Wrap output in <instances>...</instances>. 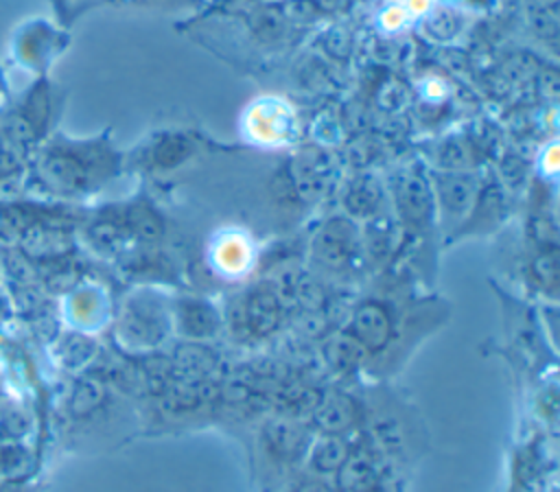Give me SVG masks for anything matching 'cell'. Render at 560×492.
Segmentation results:
<instances>
[{
  "label": "cell",
  "mask_w": 560,
  "mask_h": 492,
  "mask_svg": "<svg viewBox=\"0 0 560 492\" xmlns=\"http://www.w3.org/2000/svg\"><path fill=\"white\" fill-rule=\"evenodd\" d=\"M282 319V300L273 286H254L247 291L230 313L234 332L252 339L273 335Z\"/></svg>",
  "instance_id": "1"
},
{
  "label": "cell",
  "mask_w": 560,
  "mask_h": 492,
  "mask_svg": "<svg viewBox=\"0 0 560 492\" xmlns=\"http://www.w3.org/2000/svg\"><path fill=\"white\" fill-rule=\"evenodd\" d=\"M368 356L383 352L396 332V317L387 302L370 297L354 306L346 330Z\"/></svg>",
  "instance_id": "2"
},
{
  "label": "cell",
  "mask_w": 560,
  "mask_h": 492,
  "mask_svg": "<svg viewBox=\"0 0 560 492\" xmlns=\"http://www.w3.org/2000/svg\"><path fill=\"white\" fill-rule=\"evenodd\" d=\"M361 241L359 234L348 219H330L326 221L313 238V256L326 271H348L359 258Z\"/></svg>",
  "instance_id": "3"
},
{
  "label": "cell",
  "mask_w": 560,
  "mask_h": 492,
  "mask_svg": "<svg viewBox=\"0 0 560 492\" xmlns=\"http://www.w3.org/2000/svg\"><path fill=\"white\" fill-rule=\"evenodd\" d=\"M435 221L440 219L446 232H453L462 221L468 219L477 199V179L466 173H442L433 181Z\"/></svg>",
  "instance_id": "4"
},
{
  "label": "cell",
  "mask_w": 560,
  "mask_h": 492,
  "mask_svg": "<svg viewBox=\"0 0 560 492\" xmlns=\"http://www.w3.org/2000/svg\"><path fill=\"white\" fill-rule=\"evenodd\" d=\"M394 201L400 221L413 230H427L435 221V201L431 184L416 171H405L394 181Z\"/></svg>",
  "instance_id": "5"
},
{
  "label": "cell",
  "mask_w": 560,
  "mask_h": 492,
  "mask_svg": "<svg viewBox=\"0 0 560 492\" xmlns=\"http://www.w3.org/2000/svg\"><path fill=\"white\" fill-rule=\"evenodd\" d=\"M335 492H370L383 488V461L370 448H350L332 475Z\"/></svg>",
  "instance_id": "6"
},
{
  "label": "cell",
  "mask_w": 560,
  "mask_h": 492,
  "mask_svg": "<svg viewBox=\"0 0 560 492\" xmlns=\"http://www.w3.org/2000/svg\"><path fill=\"white\" fill-rule=\"evenodd\" d=\"M308 431L293 418H276L262 429V446L271 461L289 466L298 459H304L308 448Z\"/></svg>",
  "instance_id": "7"
},
{
  "label": "cell",
  "mask_w": 560,
  "mask_h": 492,
  "mask_svg": "<svg viewBox=\"0 0 560 492\" xmlns=\"http://www.w3.org/2000/svg\"><path fill=\"white\" fill-rule=\"evenodd\" d=\"M357 418L359 409L350 396L330 394L322 396V400L313 409L311 424L319 431V435H343L357 424Z\"/></svg>",
  "instance_id": "8"
},
{
  "label": "cell",
  "mask_w": 560,
  "mask_h": 492,
  "mask_svg": "<svg viewBox=\"0 0 560 492\" xmlns=\"http://www.w3.org/2000/svg\"><path fill=\"white\" fill-rule=\"evenodd\" d=\"M127 330L133 341L153 348L168 332V315L160 306V302L155 304V300H140L129 311Z\"/></svg>",
  "instance_id": "9"
},
{
  "label": "cell",
  "mask_w": 560,
  "mask_h": 492,
  "mask_svg": "<svg viewBox=\"0 0 560 492\" xmlns=\"http://www.w3.org/2000/svg\"><path fill=\"white\" fill-rule=\"evenodd\" d=\"M291 129H293L291 112L273 98H265L260 105H256L249 112V131L254 133V138L262 142H278V140L282 142L284 138H289Z\"/></svg>",
  "instance_id": "10"
},
{
  "label": "cell",
  "mask_w": 560,
  "mask_h": 492,
  "mask_svg": "<svg viewBox=\"0 0 560 492\" xmlns=\"http://www.w3.org/2000/svg\"><path fill=\"white\" fill-rule=\"evenodd\" d=\"M175 326L190 341H201L212 337L219 330L217 311L201 300H182L173 311Z\"/></svg>",
  "instance_id": "11"
},
{
  "label": "cell",
  "mask_w": 560,
  "mask_h": 492,
  "mask_svg": "<svg viewBox=\"0 0 560 492\" xmlns=\"http://www.w3.org/2000/svg\"><path fill=\"white\" fill-rule=\"evenodd\" d=\"M350 448L352 446L343 440V435H319L304 453L306 468L313 477H332L348 457Z\"/></svg>",
  "instance_id": "12"
},
{
  "label": "cell",
  "mask_w": 560,
  "mask_h": 492,
  "mask_svg": "<svg viewBox=\"0 0 560 492\" xmlns=\"http://www.w3.org/2000/svg\"><path fill=\"white\" fill-rule=\"evenodd\" d=\"M324 354H326L328 367L341 376L354 374L368 361L365 350L348 332L330 337V341L324 348Z\"/></svg>",
  "instance_id": "13"
},
{
  "label": "cell",
  "mask_w": 560,
  "mask_h": 492,
  "mask_svg": "<svg viewBox=\"0 0 560 492\" xmlns=\"http://www.w3.org/2000/svg\"><path fill=\"white\" fill-rule=\"evenodd\" d=\"M381 203H383V190L370 177H361L352 181L343 195V206L352 216L372 219L381 210Z\"/></svg>",
  "instance_id": "14"
},
{
  "label": "cell",
  "mask_w": 560,
  "mask_h": 492,
  "mask_svg": "<svg viewBox=\"0 0 560 492\" xmlns=\"http://www.w3.org/2000/svg\"><path fill=\"white\" fill-rule=\"evenodd\" d=\"M249 260H252V249L243 236L228 234L214 245V265L223 273H241L247 269Z\"/></svg>",
  "instance_id": "15"
},
{
  "label": "cell",
  "mask_w": 560,
  "mask_h": 492,
  "mask_svg": "<svg viewBox=\"0 0 560 492\" xmlns=\"http://www.w3.org/2000/svg\"><path fill=\"white\" fill-rule=\"evenodd\" d=\"M192 147L182 136H164L153 149H151V164L160 168L177 166L182 160L190 155Z\"/></svg>",
  "instance_id": "16"
},
{
  "label": "cell",
  "mask_w": 560,
  "mask_h": 492,
  "mask_svg": "<svg viewBox=\"0 0 560 492\" xmlns=\"http://www.w3.org/2000/svg\"><path fill=\"white\" fill-rule=\"evenodd\" d=\"M291 492H335V488H332V483H328L322 477H311V479L300 481Z\"/></svg>",
  "instance_id": "17"
},
{
  "label": "cell",
  "mask_w": 560,
  "mask_h": 492,
  "mask_svg": "<svg viewBox=\"0 0 560 492\" xmlns=\"http://www.w3.org/2000/svg\"><path fill=\"white\" fill-rule=\"evenodd\" d=\"M370 492H385V485H383V488H376V490H370Z\"/></svg>",
  "instance_id": "18"
},
{
  "label": "cell",
  "mask_w": 560,
  "mask_h": 492,
  "mask_svg": "<svg viewBox=\"0 0 560 492\" xmlns=\"http://www.w3.org/2000/svg\"><path fill=\"white\" fill-rule=\"evenodd\" d=\"M0 90H2V77H0Z\"/></svg>",
  "instance_id": "19"
}]
</instances>
